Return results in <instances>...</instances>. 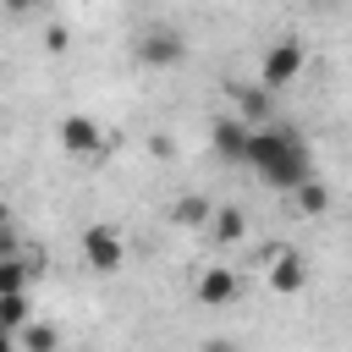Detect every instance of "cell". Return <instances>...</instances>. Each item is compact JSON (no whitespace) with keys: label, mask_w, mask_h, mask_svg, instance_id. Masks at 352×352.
Masks as SVG:
<instances>
[{"label":"cell","mask_w":352,"mask_h":352,"mask_svg":"<svg viewBox=\"0 0 352 352\" xmlns=\"http://www.w3.org/2000/svg\"><path fill=\"white\" fill-rule=\"evenodd\" d=\"M248 165L270 182V187H280V192H297L308 176H314V154H308V143L292 132V126H258L253 132V143H248Z\"/></svg>","instance_id":"1"},{"label":"cell","mask_w":352,"mask_h":352,"mask_svg":"<svg viewBox=\"0 0 352 352\" xmlns=\"http://www.w3.org/2000/svg\"><path fill=\"white\" fill-rule=\"evenodd\" d=\"M302 66H308V50L297 44V38H275L270 50H264V88L275 94V88H292L297 77H302Z\"/></svg>","instance_id":"2"},{"label":"cell","mask_w":352,"mask_h":352,"mask_svg":"<svg viewBox=\"0 0 352 352\" xmlns=\"http://www.w3.org/2000/svg\"><path fill=\"white\" fill-rule=\"evenodd\" d=\"M82 258H88V270H99V275H116L121 264H126V242H121V231L116 226H88L82 231Z\"/></svg>","instance_id":"3"},{"label":"cell","mask_w":352,"mask_h":352,"mask_svg":"<svg viewBox=\"0 0 352 352\" xmlns=\"http://www.w3.org/2000/svg\"><path fill=\"white\" fill-rule=\"evenodd\" d=\"M209 143H214V154H220L226 165H248V143H253V126H248L242 116H220V121L209 126Z\"/></svg>","instance_id":"4"},{"label":"cell","mask_w":352,"mask_h":352,"mask_svg":"<svg viewBox=\"0 0 352 352\" xmlns=\"http://www.w3.org/2000/svg\"><path fill=\"white\" fill-rule=\"evenodd\" d=\"M187 55V38L176 33V28H148L143 38H138V60L143 66H176Z\"/></svg>","instance_id":"5"},{"label":"cell","mask_w":352,"mask_h":352,"mask_svg":"<svg viewBox=\"0 0 352 352\" xmlns=\"http://www.w3.org/2000/svg\"><path fill=\"white\" fill-rule=\"evenodd\" d=\"M236 297V270L231 264H209L204 275H198V302L204 308H220V302H231Z\"/></svg>","instance_id":"6"},{"label":"cell","mask_w":352,"mask_h":352,"mask_svg":"<svg viewBox=\"0 0 352 352\" xmlns=\"http://www.w3.org/2000/svg\"><path fill=\"white\" fill-rule=\"evenodd\" d=\"M60 148L66 154H94L99 148V121L94 116H66L60 121Z\"/></svg>","instance_id":"7"},{"label":"cell","mask_w":352,"mask_h":352,"mask_svg":"<svg viewBox=\"0 0 352 352\" xmlns=\"http://www.w3.org/2000/svg\"><path fill=\"white\" fill-rule=\"evenodd\" d=\"M270 286H275L280 297H297V292L308 286V264H302V253H280V258L270 264Z\"/></svg>","instance_id":"8"},{"label":"cell","mask_w":352,"mask_h":352,"mask_svg":"<svg viewBox=\"0 0 352 352\" xmlns=\"http://www.w3.org/2000/svg\"><path fill=\"white\" fill-rule=\"evenodd\" d=\"M231 94H236V104H242V121L258 132V126H270V88L258 82V88H248V82H231Z\"/></svg>","instance_id":"9"},{"label":"cell","mask_w":352,"mask_h":352,"mask_svg":"<svg viewBox=\"0 0 352 352\" xmlns=\"http://www.w3.org/2000/svg\"><path fill=\"white\" fill-rule=\"evenodd\" d=\"M170 220H176V226H187V231H198V226H209V220H214V204H209L204 192H187V198H176V204H170Z\"/></svg>","instance_id":"10"},{"label":"cell","mask_w":352,"mask_h":352,"mask_svg":"<svg viewBox=\"0 0 352 352\" xmlns=\"http://www.w3.org/2000/svg\"><path fill=\"white\" fill-rule=\"evenodd\" d=\"M16 346H22V352H55V346H60V330L33 319L28 330H16Z\"/></svg>","instance_id":"11"},{"label":"cell","mask_w":352,"mask_h":352,"mask_svg":"<svg viewBox=\"0 0 352 352\" xmlns=\"http://www.w3.org/2000/svg\"><path fill=\"white\" fill-rule=\"evenodd\" d=\"M292 198H297V209H302V214H324V209H330V187H324L319 176H308Z\"/></svg>","instance_id":"12"},{"label":"cell","mask_w":352,"mask_h":352,"mask_svg":"<svg viewBox=\"0 0 352 352\" xmlns=\"http://www.w3.org/2000/svg\"><path fill=\"white\" fill-rule=\"evenodd\" d=\"M209 231H214L220 242H242V231H248V214L226 204V209H214V220H209Z\"/></svg>","instance_id":"13"},{"label":"cell","mask_w":352,"mask_h":352,"mask_svg":"<svg viewBox=\"0 0 352 352\" xmlns=\"http://www.w3.org/2000/svg\"><path fill=\"white\" fill-rule=\"evenodd\" d=\"M28 308H33V302H28V292L0 297V330H11V336H16V330H28V324H33V319H28Z\"/></svg>","instance_id":"14"},{"label":"cell","mask_w":352,"mask_h":352,"mask_svg":"<svg viewBox=\"0 0 352 352\" xmlns=\"http://www.w3.org/2000/svg\"><path fill=\"white\" fill-rule=\"evenodd\" d=\"M28 275H33V264H28V258H0V297L28 292Z\"/></svg>","instance_id":"15"},{"label":"cell","mask_w":352,"mask_h":352,"mask_svg":"<svg viewBox=\"0 0 352 352\" xmlns=\"http://www.w3.org/2000/svg\"><path fill=\"white\" fill-rule=\"evenodd\" d=\"M198 352H236V346H231V341H204Z\"/></svg>","instance_id":"16"},{"label":"cell","mask_w":352,"mask_h":352,"mask_svg":"<svg viewBox=\"0 0 352 352\" xmlns=\"http://www.w3.org/2000/svg\"><path fill=\"white\" fill-rule=\"evenodd\" d=\"M0 352H16V336L11 330H0Z\"/></svg>","instance_id":"17"},{"label":"cell","mask_w":352,"mask_h":352,"mask_svg":"<svg viewBox=\"0 0 352 352\" xmlns=\"http://www.w3.org/2000/svg\"><path fill=\"white\" fill-rule=\"evenodd\" d=\"M0 231H11V209L6 204H0Z\"/></svg>","instance_id":"18"}]
</instances>
